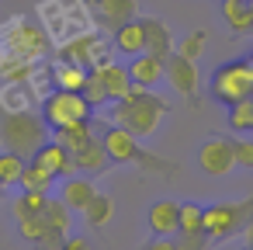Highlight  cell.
<instances>
[{
  "instance_id": "obj_5",
  "label": "cell",
  "mask_w": 253,
  "mask_h": 250,
  "mask_svg": "<svg viewBox=\"0 0 253 250\" xmlns=\"http://www.w3.org/2000/svg\"><path fill=\"white\" fill-rule=\"evenodd\" d=\"M211 94L222 104H236L253 98V59L250 63H225L211 73Z\"/></svg>"
},
{
  "instance_id": "obj_29",
  "label": "cell",
  "mask_w": 253,
  "mask_h": 250,
  "mask_svg": "<svg viewBox=\"0 0 253 250\" xmlns=\"http://www.w3.org/2000/svg\"><path fill=\"white\" fill-rule=\"evenodd\" d=\"M18 233L28 243H42V236L49 233V222H45V215H18Z\"/></svg>"
},
{
  "instance_id": "obj_12",
  "label": "cell",
  "mask_w": 253,
  "mask_h": 250,
  "mask_svg": "<svg viewBox=\"0 0 253 250\" xmlns=\"http://www.w3.org/2000/svg\"><path fill=\"white\" fill-rule=\"evenodd\" d=\"M111 46H115L122 56H139V52H146V25H142V18H132V21H125L122 28H115Z\"/></svg>"
},
{
  "instance_id": "obj_41",
  "label": "cell",
  "mask_w": 253,
  "mask_h": 250,
  "mask_svg": "<svg viewBox=\"0 0 253 250\" xmlns=\"http://www.w3.org/2000/svg\"><path fill=\"white\" fill-rule=\"evenodd\" d=\"M0 63H4V59H0Z\"/></svg>"
},
{
  "instance_id": "obj_31",
  "label": "cell",
  "mask_w": 253,
  "mask_h": 250,
  "mask_svg": "<svg viewBox=\"0 0 253 250\" xmlns=\"http://www.w3.org/2000/svg\"><path fill=\"white\" fill-rule=\"evenodd\" d=\"M205 42H208V39H205V32H191L187 39H180L177 52H180V56H187V59H198V56L205 52Z\"/></svg>"
},
{
  "instance_id": "obj_7",
  "label": "cell",
  "mask_w": 253,
  "mask_h": 250,
  "mask_svg": "<svg viewBox=\"0 0 253 250\" xmlns=\"http://www.w3.org/2000/svg\"><path fill=\"white\" fill-rule=\"evenodd\" d=\"M198 167L211 177H222L236 167V146L229 139H208L201 150H198Z\"/></svg>"
},
{
  "instance_id": "obj_24",
  "label": "cell",
  "mask_w": 253,
  "mask_h": 250,
  "mask_svg": "<svg viewBox=\"0 0 253 250\" xmlns=\"http://www.w3.org/2000/svg\"><path fill=\"white\" fill-rule=\"evenodd\" d=\"M111 215H115V201H111L108 195H94V201L84 208V219H87V226H90V229L108 226V222H111Z\"/></svg>"
},
{
  "instance_id": "obj_23",
  "label": "cell",
  "mask_w": 253,
  "mask_h": 250,
  "mask_svg": "<svg viewBox=\"0 0 253 250\" xmlns=\"http://www.w3.org/2000/svg\"><path fill=\"white\" fill-rule=\"evenodd\" d=\"M59 177L52 174V170H45L42 163H35V160H28V167H25V174H21V184L18 188H32V191H52V184H56Z\"/></svg>"
},
{
  "instance_id": "obj_15",
  "label": "cell",
  "mask_w": 253,
  "mask_h": 250,
  "mask_svg": "<svg viewBox=\"0 0 253 250\" xmlns=\"http://www.w3.org/2000/svg\"><path fill=\"white\" fill-rule=\"evenodd\" d=\"M236 222H239V212H236V208H229V205H211V208H205L201 229L208 233V240H222V236H229V233L236 229Z\"/></svg>"
},
{
  "instance_id": "obj_1",
  "label": "cell",
  "mask_w": 253,
  "mask_h": 250,
  "mask_svg": "<svg viewBox=\"0 0 253 250\" xmlns=\"http://www.w3.org/2000/svg\"><path fill=\"white\" fill-rule=\"evenodd\" d=\"M163 115H167V101L156 98V94H153L149 87H142V84H132V94L122 98V101H111V111H108L111 125H125V129L135 132L139 139H142V136H153Z\"/></svg>"
},
{
  "instance_id": "obj_4",
  "label": "cell",
  "mask_w": 253,
  "mask_h": 250,
  "mask_svg": "<svg viewBox=\"0 0 253 250\" xmlns=\"http://www.w3.org/2000/svg\"><path fill=\"white\" fill-rule=\"evenodd\" d=\"M90 115H94V108L87 104V98L80 91H52L42 101V118H45L49 132H63L70 125L90 122Z\"/></svg>"
},
{
  "instance_id": "obj_39",
  "label": "cell",
  "mask_w": 253,
  "mask_h": 250,
  "mask_svg": "<svg viewBox=\"0 0 253 250\" xmlns=\"http://www.w3.org/2000/svg\"><path fill=\"white\" fill-rule=\"evenodd\" d=\"M250 32H253V21H250Z\"/></svg>"
},
{
  "instance_id": "obj_30",
  "label": "cell",
  "mask_w": 253,
  "mask_h": 250,
  "mask_svg": "<svg viewBox=\"0 0 253 250\" xmlns=\"http://www.w3.org/2000/svg\"><path fill=\"white\" fill-rule=\"evenodd\" d=\"M70 212H73V208H70L63 198H49V205H45L42 215H45V222H49L52 229H63V233H66V229H70Z\"/></svg>"
},
{
  "instance_id": "obj_16",
  "label": "cell",
  "mask_w": 253,
  "mask_h": 250,
  "mask_svg": "<svg viewBox=\"0 0 253 250\" xmlns=\"http://www.w3.org/2000/svg\"><path fill=\"white\" fill-rule=\"evenodd\" d=\"M97 73L104 77V87H108V98H111V101H122V98L132 94V73H128V66H122V63L111 59V63L101 66Z\"/></svg>"
},
{
  "instance_id": "obj_27",
  "label": "cell",
  "mask_w": 253,
  "mask_h": 250,
  "mask_svg": "<svg viewBox=\"0 0 253 250\" xmlns=\"http://www.w3.org/2000/svg\"><path fill=\"white\" fill-rule=\"evenodd\" d=\"M229 125L236 132H253V98L229 104Z\"/></svg>"
},
{
  "instance_id": "obj_36",
  "label": "cell",
  "mask_w": 253,
  "mask_h": 250,
  "mask_svg": "<svg viewBox=\"0 0 253 250\" xmlns=\"http://www.w3.org/2000/svg\"><path fill=\"white\" fill-rule=\"evenodd\" d=\"M146 250H177V243H173V236H156Z\"/></svg>"
},
{
  "instance_id": "obj_35",
  "label": "cell",
  "mask_w": 253,
  "mask_h": 250,
  "mask_svg": "<svg viewBox=\"0 0 253 250\" xmlns=\"http://www.w3.org/2000/svg\"><path fill=\"white\" fill-rule=\"evenodd\" d=\"M59 250H90V243H87L84 236H66Z\"/></svg>"
},
{
  "instance_id": "obj_32",
  "label": "cell",
  "mask_w": 253,
  "mask_h": 250,
  "mask_svg": "<svg viewBox=\"0 0 253 250\" xmlns=\"http://www.w3.org/2000/svg\"><path fill=\"white\" fill-rule=\"evenodd\" d=\"M173 243L177 250H205L208 247V233H173Z\"/></svg>"
},
{
  "instance_id": "obj_11",
  "label": "cell",
  "mask_w": 253,
  "mask_h": 250,
  "mask_svg": "<svg viewBox=\"0 0 253 250\" xmlns=\"http://www.w3.org/2000/svg\"><path fill=\"white\" fill-rule=\"evenodd\" d=\"M128 73H132V84H142V87H153L167 77V59L153 56V52H139L132 56L128 63Z\"/></svg>"
},
{
  "instance_id": "obj_2",
  "label": "cell",
  "mask_w": 253,
  "mask_h": 250,
  "mask_svg": "<svg viewBox=\"0 0 253 250\" xmlns=\"http://www.w3.org/2000/svg\"><path fill=\"white\" fill-rule=\"evenodd\" d=\"M45 139H49V125L35 111H7L0 118V146L11 153H21L32 160Z\"/></svg>"
},
{
  "instance_id": "obj_13",
  "label": "cell",
  "mask_w": 253,
  "mask_h": 250,
  "mask_svg": "<svg viewBox=\"0 0 253 250\" xmlns=\"http://www.w3.org/2000/svg\"><path fill=\"white\" fill-rule=\"evenodd\" d=\"M94 14L101 25H108L111 32L122 28L125 21L135 18V0H94Z\"/></svg>"
},
{
  "instance_id": "obj_25",
  "label": "cell",
  "mask_w": 253,
  "mask_h": 250,
  "mask_svg": "<svg viewBox=\"0 0 253 250\" xmlns=\"http://www.w3.org/2000/svg\"><path fill=\"white\" fill-rule=\"evenodd\" d=\"M49 205V191H32L21 188V198L14 201V215H42Z\"/></svg>"
},
{
  "instance_id": "obj_3",
  "label": "cell",
  "mask_w": 253,
  "mask_h": 250,
  "mask_svg": "<svg viewBox=\"0 0 253 250\" xmlns=\"http://www.w3.org/2000/svg\"><path fill=\"white\" fill-rule=\"evenodd\" d=\"M0 46L7 49V56L25 59V63H35V59H42V56L52 52L49 32L42 25H35V21H14V25H7L4 32H0Z\"/></svg>"
},
{
  "instance_id": "obj_18",
  "label": "cell",
  "mask_w": 253,
  "mask_h": 250,
  "mask_svg": "<svg viewBox=\"0 0 253 250\" xmlns=\"http://www.w3.org/2000/svg\"><path fill=\"white\" fill-rule=\"evenodd\" d=\"M87 73H90L87 66L59 59V63L52 66V84H56V91H84V84H87Z\"/></svg>"
},
{
  "instance_id": "obj_38",
  "label": "cell",
  "mask_w": 253,
  "mask_h": 250,
  "mask_svg": "<svg viewBox=\"0 0 253 250\" xmlns=\"http://www.w3.org/2000/svg\"><path fill=\"white\" fill-rule=\"evenodd\" d=\"M0 195H4V181H0Z\"/></svg>"
},
{
  "instance_id": "obj_28",
  "label": "cell",
  "mask_w": 253,
  "mask_h": 250,
  "mask_svg": "<svg viewBox=\"0 0 253 250\" xmlns=\"http://www.w3.org/2000/svg\"><path fill=\"white\" fill-rule=\"evenodd\" d=\"M201 222H205V208L187 201L180 205V215H177V233H201Z\"/></svg>"
},
{
  "instance_id": "obj_22",
  "label": "cell",
  "mask_w": 253,
  "mask_h": 250,
  "mask_svg": "<svg viewBox=\"0 0 253 250\" xmlns=\"http://www.w3.org/2000/svg\"><path fill=\"white\" fill-rule=\"evenodd\" d=\"M25 167H28V156L11 153V150L0 153V181H4V188H18V184H21Z\"/></svg>"
},
{
  "instance_id": "obj_21",
  "label": "cell",
  "mask_w": 253,
  "mask_h": 250,
  "mask_svg": "<svg viewBox=\"0 0 253 250\" xmlns=\"http://www.w3.org/2000/svg\"><path fill=\"white\" fill-rule=\"evenodd\" d=\"M222 18H225L229 28H236V32H250V21H253L250 0H222Z\"/></svg>"
},
{
  "instance_id": "obj_14",
  "label": "cell",
  "mask_w": 253,
  "mask_h": 250,
  "mask_svg": "<svg viewBox=\"0 0 253 250\" xmlns=\"http://www.w3.org/2000/svg\"><path fill=\"white\" fill-rule=\"evenodd\" d=\"M73 163H77V174H84V177H97V174H104V170L111 167V156H108L101 136H97L87 150H80V153L73 156Z\"/></svg>"
},
{
  "instance_id": "obj_9",
  "label": "cell",
  "mask_w": 253,
  "mask_h": 250,
  "mask_svg": "<svg viewBox=\"0 0 253 250\" xmlns=\"http://www.w3.org/2000/svg\"><path fill=\"white\" fill-rule=\"evenodd\" d=\"M35 163H42L45 170H52L56 177H73L77 174V163H73V153L63 146V143H56V139H45L39 150H35V156H32Z\"/></svg>"
},
{
  "instance_id": "obj_26",
  "label": "cell",
  "mask_w": 253,
  "mask_h": 250,
  "mask_svg": "<svg viewBox=\"0 0 253 250\" xmlns=\"http://www.w3.org/2000/svg\"><path fill=\"white\" fill-rule=\"evenodd\" d=\"M84 98H87V104L90 108H101V104H108L111 98H108V87H104V77L97 73V70H90L87 73V84H84V91H80Z\"/></svg>"
},
{
  "instance_id": "obj_8",
  "label": "cell",
  "mask_w": 253,
  "mask_h": 250,
  "mask_svg": "<svg viewBox=\"0 0 253 250\" xmlns=\"http://www.w3.org/2000/svg\"><path fill=\"white\" fill-rule=\"evenodd\" d=\"M167 84H170L177 94L194 98V94H198V66H194V59H187V56H180V52H170V56H167Z\"/></svg>"
},
{
  "instance_id": "obj_19",
  "label": "cell",
  "mask_w": 253,
  "mask_h": 250,
  "mask_svg": "<svg viewBox=\"0 0 253 250\" xmlns=\"http://www.w3.org/2000/svg\"><path fill=\"white\" fill-rule=\"evenodd\" d=\"M177 215H180V205L173 201H156L149 208V229L156 236H173L177 233Z\"/></svg>"
},
{
  "instance_id": "obj_6",
  "label": "cell",
  "mask_w": 253,
  "mask_h": 250,
  "mask_svg": "<svg viewBox=\"0 0 253 250\" xmlns=\"http://www.w3.org/2000/svg\"><path fill=\"white\" fill-rule=\"evenodd\" d=\"M101 143H104V150H108L111 163H142V167H153V170L167 167V163H160L156 156L142 153L139 136H135V132H128L125 125H108V129L101 132Z\"/></svg>"
},
{
  "instance_id": "obj_33",
  "label": "cell",
  "mask_w": 253,
  "mask_h": 250,
  "mask_svg": "<svg viewBox=\"0 0 253 250\" xmlns=\"http://www.w3.org/2000/svg\"><path fill=\"white\" fill-rule=\"evenodd\" d=\"M236 146V167H253V139H232Z\"/></svg>"
},
{
  "instance_id": "obj_10",
  "label": "cell",
  "mask_w": 253,
  "mask_h": 250,
  "mask_svg": "<svg viewBox=\"0 0 253 250\" xmlns=\"http://www.w3.org/2000/svg\"><path fill=\"white\" fill-rule=\"evenodd\" d=\"M94 195H97V188H94V181L84 177V174L63 177V184H59V198H63L73 212H84V208L94 201Z\"/></svg>"
},
{
  "instance_id": "obj_42",
  "label": "cell",
  "mask_w": 253,
  "mask_h": 250,
  "mask_svg": "<svg viewBox=\"0 0 253 250\" xmlns=\"http://www.w3.org/2000/svg\"><path fill=\"white\" fill-rule=\"evenodd\" d=\"M250 250H253V247H250Z\"/></svg>"
},
{
  "instance_id": "obj_17",
  "label": "cell",
  "mask_w": 253,
  "mask_h": 250,
  "mask_svg": "<svg viewBox=\"0 0 253 250\" xmlns=\"http://www.w3.org/2000/svg\"><path fill=\"white\" fill-rule=\"evenodd\" d=\"M142 25H146V52L167 59V56L173 52V35H170V28H167L163 21H156V18H142Z\"/></svg>"
},
{
  "instance_id": "obj_37",
  "label": "cell",
  "mask_w": 253,
  "mask_h": 250,
  "mask_svg": "<svg viewBox=\"0 0 253 250\" xmlns=\"http://www.w3.org/2000/svg\"><path fill=\"white\" fill-rule=\"evenodd\" d=\"M243 240H246V247H253V222H246V233H243Z\"/></svg>"
},
{
  "instance_id": "obj_40",
  "label": "cell",
  "mask_w": 253,
  "mask_h": 250,
  "mask_svg": "<svg viewBox=\"0 0 253 250\" xmlns=\"http://www.w3.org/2000/svg\"><path fill=\"white\" fill-rule=\"evenodd\" d=\"M250 7H253V0H250Z\"/></svg>"
},
{
  "instance_id": "obj_34",
  "label": "cell",
  "mask_w": 253,
  "mask_h": 250,
  "mask_svg": "<svg viewBox=\"0 0 253 250\" xmlns=\"http://www.w3.org/2000/svg\"><path fill=\"white\" fill-rule=\"evenodd\" d=\"M63 240H66V233H63V229H52V226H49V233L42 236V243H39V247H45V250H59V247H63Z\"/></svg>"
},
{
  "instance_id": "obj_20",
  "label": "cell",
  "mask_w": 253,
  "mask_h": 250,
  "mask_svg": "<svg viewBox=\"0 0 253 250\" xmlns=\"http://www.w3.org/2000/svg\"><path fill=\"white\" fill-rule=\"evenodd\" d=\"M52 139H56V143H63V146L77 156V153H80V150H87L97 136H94L90 122H80V125H70V129H63V132H52Z\"/></svg>"
}]
</instances>
